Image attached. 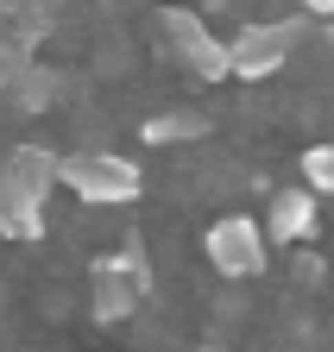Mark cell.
Returning <instances> with one entry per match:
<instances>
[{"label": "cell", "instance_id": "6da1fadb", "mask_svg": "<svg viewBox=\"0 0 334 352\" xmlns=\"http://www.w3.org/2000/svg\"><path fill=\"white\" fill-rule=\"evenodd\" d=\"M57 189V157L51 151H7V164H0V233L13 239H32L38 227H45V201Z\"/></svg>", "mask_w": 334, "mask_h": 352}, {"label": "cell", "instance_id": "7a4b0ae2", "mask_svg": "<svg viewBox=\"0 0 334 352\" xmlns=\"http://www.w3.org/2000/svg\"><path fill=\"white\" fill-rule=\"evenodd\" d=\"M57 183L89 208H120V201H133L145 189V176L120 151H70V157H57Z\"/></svg>", "mask_w": 334, "mask_h": 352}, {"label": "cell", "instance_id": "3957f363", "mask_svg": "<svg viewBox=\"0 0 334 352\" xmlns=\"http://www.w3.org/2000/svg\"><path fill=\"white\" fill-rule=\"evenodd\" d=\"M297 19H253V25H240L227 38V76L240 82H265L290 63V44H297Z\"/></svg>", "mask_w": 334, "mask_h": 352}, {"label": "cell", "instance_id": "277c9868", "mask_svg": "<svg viewBox=\"0 0 334 352\" xmlns=\"http://www.w3.org/2000/svg\"><path fill=\"white\" fill-rule=\"evenodd\" d=\"M202 245H208V264H215L221 277H233V283L259 277L265 258H271V239H265V227H259L253 214H221Z\"/></svg>", "mask_w": 334, "mask_h": 352}, {"label": "cell", "instance_id": "5b68a950", "mask_svg": "<svg viewBox=\"0 0 334 352\" xmlns=\"http://www.w3.org/2000/svg\"><path fill=\"white\" fill-rule=\"evenodd\" d=\"M158 25H164V38L177 44V57H183L189 76H202V82H221V76H227V44L208 38L202 13H189V7H164Z\"/></svg>", "mask_w": 334, "mask_h": 352}, {"label": "cell", "instance_id": "8992f818", "mask_svg": "<svg viewBox=\"0 0 334 352\" xmlns=\"http://www.w3.org/2000/svg\"><path fill=\"white\" fill-rule=\"evenodd\" d=\"M259 227H265L271 245H297V239H309V233H315V195H309V189H284Z\"/></svg>", "mask_w": 334, "mask_h": 352}, {"label": "cell", "instance_id": "52a82bcc", "mask_svg": "<svg viewBox=\"0 0 334 352\" xmlns=\"http://www.w3.org/2000/svg\"><path fill=\"white\" fill-rule=\"evenodd\" d=\"M139 289H145L139 258H114V264H101V271H95V302H101V315H107V321H114V315H127V308L139 302Z\"/></svg>", "mask_w": 334, "mask_h": 352}, {"label": "cell", "instance_id": "ba28073f", "mask_svg": "<svg viewBox=\"0 0 334 352\" xmlns=\"http://www.w3.org/2000/svg\"><path fill=\"white\" fill-rule=\"evenodd\" d=\"M183 139H208V113H158L145 120V145H183Z\"/></svg>", "mask_w": 334, "mask_h": 352}, {"label": "cell", "instance_id": "9c48e42d", "mask_svg": "<svg viewBox=\"0 0 334 352\" xmlns=\"http://www.w3.org/2000/svg\"><path fill=\"white\" fill-rule=\"evenodd\" d=\"M303 176H309V195H334V139L303 151Z\"/></svg>", "mask_w": 334, "mask_h": 352}, {"label": "cell", "instance_id": "30bf717a", "mask_svg": "<svg viewBox=\"0 0 334 352\" xmlns=\"http://www.w3.org/2000/svg\"><path fill=\"white\" fill-rule=\"evenodd\" d=\"M303 13H309V19H328V25H334V0H303Z\"/></svg>", "mask_w": 334, "mask_h": 352}, {"label": "cell", "instance_id": "8fae6325", "mask_svg": "<svg viewBox=\"0 0 334 352\" xmlns=\"http://www.w3.org/2000/svg\"><path fill=\"white\" fill-rule=\"evenodd\" d=\"M328 51H334V25H328Z\"/></svg>", "mask_w": 334, "mask_h": 352}, {"label": "cell", "instance_id": "7c38bea8", "mask_svg": "<svg viewBox=\"0 0 334 352\" xmlns=\"http://www.w3.org/2000/svg\"><path fill=\"white\" fill-rule=\"evenodd\" d=\"M196 352H221V346H196Z\"/></svg>", "mask_w": 334, "mask_h": 352}]
</instances>
